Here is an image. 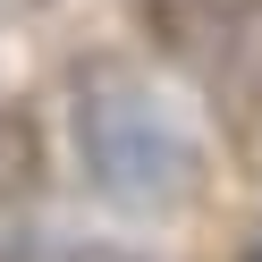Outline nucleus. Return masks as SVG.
<instances>
[{
  "instance_id": "2",
  "label": "nucleus",
  "mask_w": 262,
  "mask_h": 262,
  "mask_svg": "<svg viewBox=\"0 0 262 262\" xmlns=\"http://www.w3.org/2000/svg\"><path fill=\"white\" fill-rule=\"evenodd\" d=\"M169 51L237 136H262V0H161Z\"/></svg>"
},
{
  "instance_id": "3",
  "label": "nucleus",
  "mask_w": 262,
  "mask_h": 262,
  "mask_svg": "<svg viewBox=\"0 0 262 262\" xmlns=\"http://www.w3.org/2000/svg\"><path fill=\"white\" fill-rule=\"evenodd\" d=\"M34 186H42V127L17 102H0V211L26 203Z\"/></svg>"
},
{
  "instance_id": "4",
  "label": "nucleus",
  "mask_w": 262,
  "mask_h": 262,
  "mask_svg": "<svg viewBox=\"0 0 262 262\" xmlns=\"http://www.w3.org/2000/svg\"><path fill=\"white\" fill-rule=\"evenodd\" d=\"M237 262H262V228H254V237H245V254H237Z\"/></svg>"
},
{
  "instance_id": "5",
  "label": "nucleus",
  "mask_w": 262,
  "mask_h": 262,
  "mask_svg": "<svg viewBox=\"0 0 262 262\" xmlns=\"http://www.w3.org/2000/svg\"><path fill=\"white\" fill-rule=\"evenodd\" d=\"M17 9H42V0H0V17H17Z\"/></svg>"
},
{
  "instance_id": "1",
  "label": "nucleus",
  "mask_w": 262,
  "mask_h": 262,
  "mask_svg": "<svg viewBox=\"0 0 262 262\" xmlns=\"http://www.w3.org/2000/svg\"><path fill=\"white\" fill-rule=\"evenodd\" d=\"M76 161L119 211H178L203 186V144L127 59L76 68Z\"/></svg>"
}]
</instances>
